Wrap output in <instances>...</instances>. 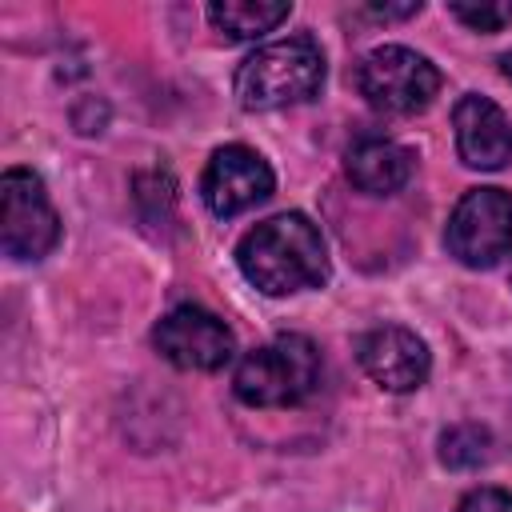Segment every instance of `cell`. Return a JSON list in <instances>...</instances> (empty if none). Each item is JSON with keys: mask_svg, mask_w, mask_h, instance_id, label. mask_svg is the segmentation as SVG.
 I'll use <instances>...</instances> for the list:
<instances>
[{"mask_svg": "<svg viewBox=\"0 0 512 512\" xmlns=\"http://www.w3.org/2000/svg\"><path fill=\"white\" fill-rule=\"evenodd\" d=\"M492 456V432L476 420H464V424H452L440 432V460L456 472H468V468H480L488 464Z\"/></svg>", "mask_w": 512, "mask_h": 512, "instance_id": "cell-13", "label": "cell"}, {"mask_svg": "<svg viewBox=\"0 0 512 512\" xmlns=\"http://www.w3.org/2000/svg\"><path fill=\"white\" fill-rule=\"evenodd\" d=\"M452 128H456V152L468 168L496 172L512 160V120L504 108L480 92H468L452 108Z\"/></svg>", "mask_w": 512, "mask_h": 512, "instance_id": "cell-10", "label": "cell"}, {"mask_svg": "<svg viewBox=\"0 0 512 512\" xmlns=\"http://www.w3.org/2000/svg\"><path fill=\"white\" fill-rule=\"evenodd\" d=\"M500 72H504V76H508V80H512V48H508V52H504V56H500Z\"/></svg>", "mask_w": 512, "mask_h": 512, "instance_id": "cell-17", "label": "cell"}, {"mask_svg": "<svg viewBox=\"0 0 512 512\" xmlns=\"http://www.w3.org/2000/svg\"><path fill=\"white\" fill-rule=\"evenodd\" d=\"M324 88V52L308 32L260 44L240 60L232 76V92L248 112H272L288 104H304Z\"/></svg>", "mask_w": 512, "mask_h": 512, "instance_id": "cell-2", "label": "cell"}, {"mask_svg": "<svg viewBox=\"0 0 512 512\" xmlns=\"http://www.w3.org/2000/svg\"><path fill=\"white\" fill-rule=\"evenodd\" d=\"M448 12L476 32H500L504 24H512V0H456L448 4Z\"/></svg>", "mask_w": 512, "mask_h": 512, "instance_id": "cell-14", "label": "cell"}, {"mask_svg": "<svg viewBox=\"0 0 512 512\" xmlns=\"http://www.w3.org/2000/svg\"><path fill=\"white\" fill-rule=\"evenodd\" d=\"M60 240V216L32 168L0 176V244L12 260H44Z\"/></svg>", "mask_w": 512, "mask_h": 512, "instance_id": "cell-5", "label": "cell"}, {"mask_svg": "<svg viewBox=\"0 0 512 512\" xmlns=\"http://www.w3.org/2000/svg\"><path fill=\"white\" fill-rule=\"evenodd\" d=\"M360 96L384 116H416L440 92V68L404 44H380L356 64Z\"/></svg>", "mask_w": 512, "mask_h": 512, "instance_id": "cell-4", "label": "cell"}, {"mask_svg": "<svg viewBox=\"0 0 512 512\" xmlns=\"http://www.w3.org/2000/svg\"><path fill=\"white\" fill-rule=\"evenodd\" d=\"M448 256L464 268H492L512 248V196L504 188H472L448 216Z\"/></svg>", "mask_w": 512, "mask_h": 512, "instance_id": "cell-6", "label": "cell"}, {"mask_svg": "<svg viewBox=\"0 0 512 512\" xmlns=\"http://www.w3.org/2000/svg\"><path fill=\"white\" fill-rule=\"evenodd\" d=\"M244 280L264 296H292L328 280V248L304 212H276L248 228L236 244Z\"/></svg>", "mask_w": 512, "mask_h": 512, "instance_id": "cell-1", "label": "cell"}, {"mask_svg": "<svg viewBox=\"0 0 512 512\" xmlns=\"http://www.w3.org/2000/svg\"><path fill=\"white\" fill-rule=\"evenodd\" d=\"M368 16H376V20H400V16H416L420 12V0H412V4H384V8H364Z\"/></svg>", "mask_w": 512, "mask_h": 512, "instance_id": "cell-16", "label": "cell"}, {"mask_svg": "<svg viewBox=\"0 0 512 512\" xmlns=\"http://www.w3.org/2000/svg\"><path fill=\"white\" fill-rule=\"evenodd\" d=\"M272 188H276V176H272L268 160L248 144L216 148L212 160L204 164V176H200V196H204L208 212L220 220L264 204L272 196Z\"/></svg>", "mask_w": 512, "mask_h": 512, "instance_id": "cell-8", "label": "cell"}, {"mask_svg": "<svg viewBox=\"0 0 512 512\" xmlns=\"http://www.w3.org/2000/svg\"><path fill=\"white\" fill-rule=\"evenodd\" d=\"M152 344H156V352H160L168 364H176V368H184V372H220V368L236 356V336H232V328H228L216 312H208V308H200V304H180V308H172V312L152 328Z\"/></svg>", "mask_w": 512, "mask_h": 512, "instance_id": "cell-7", "label": "cell"}, {"mask_svg": "<svg viewBox=\"0 0 512 512\" xmlns=\"http://www.w3.org/2000/svg\"><path fill=\"white\" fill-rule=\"evenodd\" d=\"M320 384V352L300 332H280L268 344L252 348L236 376L232 392L248 408H292L304 404Z\"/></svg>", "mask_w": 512, "mask_h": 512, "instance_id": "cell-3", "label": "cell"}, {"mask_svg": "<svg viewBox=\"0 0 512 512\" xmlns=\"http://www.w3.org/2000/svg\"><path fill=\"white\" fill-rule=\"evenodd\" d=\"M356 356H360V368L384 392H416L432 372L428 344L400 324H384V328L364 332Z\"/></svg>", "mask_w": 512, "mask_h": 512, "instance_id": "cell-9", "label": "cell"}, {"mask_svg": "<svg viewBox=\"0 0 512 512\" xmlns=\"http://www.w3.org/2000/svg\"><path fill=\"white\" fill-rule=\"evenodd\" d=\"M292 16V4L284 0H220L208 4V20L228 40H256L272 28H280Z\"/></svg>", "mask_w": 512, "mask_h": 512, "instance_id": "cell-12", "label": "cell"}, {"mask_svg": "<svg viewBox=\"0 0 512 512\" xmlns=\"http://www.w3.org/2000/svg\"><path fill=\"white\" fill-rule=\"evenodd\" d=\"M412 168H416V156L404 144L384 140V136H360L348 148V156H344L348 180L360 192H368V196H392V192H400L412 180Z\"/></svg>", "mask_w": 512, "mask_h": 512, "instance_id": "cell-11", "label": "cell"}, {"mask_svg": "<svg viewBox=\"0 0 512 512\" xmlns=\"http://www.w3.org/2000/svg\"><path fill=\"white\" fill-rule=\"evenodd\" d=\"M456 512H512V492L504 488H476L460 500Z\"/></svg>", "mask_w": 512, "mask_h": 512, "instance_id": "cell-15", "label": "cell"}]
</instances>
